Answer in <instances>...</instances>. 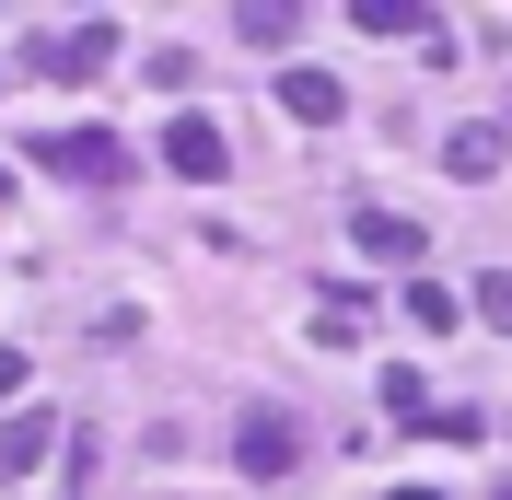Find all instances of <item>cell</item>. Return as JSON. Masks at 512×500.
I'll use <instances>...</instances> for the list:
<instances>
[{"label": "cell", "instance_id": "1", "mask_svg": "<svg viewBox=\"0 0 512 500\" xmlns=\"http://www.w3.org/2000/svg\"><path fill=\"white\" fill-rule=\"evenodd\" d=\"M233 466H245L256 489H280V477L303 466V419H291V407H245V419H233Z\"/></svg>", "mask_w": 512, "mask_h": 500}, {"label": "cell", "instance_id": "2", "mask_svg": "<svg viewBox=\"0 0 512 500\" xmlns=\"http://www.w3.org/2000/svg\"><path fill=\"white\" fill-rule=\"evenodd\" d=\"M222 163H233V140L210 117H163V175H187V187H222Z\"/></svg>", "mask_w": 512, "mask_h": 500}, {"label": "cell", "instance_id": "3", "mask_svg": "<svg viewBox=\"0 0 512 500\" xmlns=\"http://www.w3.org/2000/svg\"><path fill=\"white\" fill-rule=\"evenodd\" d=\"M35 163H47V175H117V140H105V128H59V140H35Z\"/></svg>", "mask_w": 512, "mask_h": 500}, {"label": "cell", "instance_id": "4", "mask_svg": "<svg viewBox=\"0 0 512 500\" xmlns=\"http://www.w3.org/2000/svg\"><path fill=\"white\" fill-rule=\"evenodd\" d=\"M350 245L384 256V268H408V256H419V221L408 210H350Z\"/></svg>", "mask_w": 512, "mask_h": 500}, {"label": "cell", "instance_id": "5", "mask_svg": "<svg viewBox=\"0 0 512 500\" xmlns=\"http://www.w3.org/2000/svg\"><path fill=\"white\" fill-rule=\"evenodd\" d=\"M47 442H59V419H47V407H24V419L0 431V477H35V466H47Z\"/></svg>", "mask_w": 512, "mask_h": 500}, {"label": "cell", "instance_id": "6", "mask_svg": "<svg viewBox=\"0 0 512 500\" xmlns=\"http://www.w3.org/2000/svg\"><path fill=\"white\" fill-rule=\"evenodd\" d=\"M117 59V35L105 24H82V35H35V70H105Z\"/></svg>", "mask_w": 512, "mask_h": 500}, {"label": "cell", "instance_id": "7", "mask_svg": "<svg viewBox=\"0 0 512 500\" xmlns=\"http://www.w3.org/2000/svg\"><path fill=\"white\" fill-rule=\"evenodd\" d=\"M280 105H291V117H303V128H326V117H338V105H350V94H338L326 70H280Z\"/></svg>", "mask_w": 512, "mask_h": 500}, {"label": "cell", "instance_id": "8", "mask_svg": "<svg viewBox=\"0 0 512 500\" xmlns=\"http://www.w3.org/2000/svg\"><path fill=\"white\" fill-rule=\"evenodd\" d=\"M350 24L361 35H419V24H443L431 0H350Z\"/></svg>", "mask_w": 512, "mask_h": 500}, {"label": "cell", "instance_id": "9", "mask_svg": "<svg viewBox=\"0 0 512 500\" xmlns=\"http://www.w3.org/2000/svg\"><path fill=\"white\" fill-rule=\"evenodd\" d=\"M291 24H303L291 0H245V12H233V35H245V47H291Z\"/></svg>", "mask_w": 512, "mask_h": 500}, {"label": "cell", "instance_id": "10", "mask_svg": "<svg viewBox=\"0 0 512 500\" xmlns=\"http://www.w3.org/2000/svg\"><path fill=\"white\" fill-rule=\"evenodd\" d=\"M443 163H454V175H466V187H478L489 163H501V128H454V140H443Z\"/></svg>", "mask_w": 512, "mask_h": 500}, {"label": "cell", "instance_id": "11", "mask_svg": "<svg viewBox=\"0 0 512 500\" xmlns=\"http://www.w3.org/2000/svg\"><path fill=\"white\" fill-rule=\"evenodd\" d=\"M396 303H408V326H431V338H443V326H454V291H443V280H408V291H396Z\"/></svg>", "mask_w": 512, "mask_h": 500}, {"label": "cell", "instance_id": "12", "mask_svg": "<svg viewBox=\"0 0 512 500\" xmlns=\"http://www.w3.org/2000/svg\"><path fill=\"white\" fill-rule=\"evenodd\" d=\"M466 303H478V326H512V268H478V291H466Z\"/></svg>", "mask_w": 512, "mask_h": 500}, {"label": "cell", "instance_id": "13", "mask_svg": "<svg viewBox=\"0 0 512 500\" xmlns=\"http://www.w3.org/2000/svg\"><path fill=\"white\" fill-rule=\"evenodd\" d=\"M396 500H454V489H396Z\"/></svg>", "mask_w": 512, "mask_h": 500}, {"label": "cell", "instance_id": "14", "mask_svg": "<svg viewBox=\"0 0 512 500\" xmlns=\"http://www.w3.org/2000/svg\"><path fill=\"white\" fill-rule=\"evenodd\" d=\"M489 500H512V477H489Z\"/></svg>", "mask_w": 512, "mask_h": 500}]
</instances>
